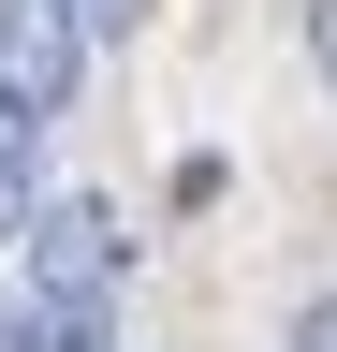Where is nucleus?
<instances>
[{
    "instance_id": "nucleus-1",
    "label": "nucleus",
    "mask_w": 337,
    "mask_h": 352,
    "mask_svg": "<svg viewBox=\"0 0 337 352\" xmlns=\"http://www.w3.org/2000/svg\"><path fill=\"white\" fill-rule=\"evenodd\" d=\"M30 294L45 308H103L117 294V206H89V191L30 206Z\"/></svg>"
},
{
    "instance_id": "nucleus-2",
    "label": "nucleus",
    "mask_w": 337,
    "mask_h": 352,
    "mask_svg": "<svg viewBox=\"0 0 337 352\" xmlns=\"http://www.w3.org/2000/svg\"><path fill=\"white\" fill-rule=\"evenodd\" d=\"M73 74H89V30H73L59 0H0V103H15L30 132L73 103Z\"/></svg>"
},
{
    "instance_id": "nucleus-3",
    "label": "nucleus",
    "mask_w": 337,
    "mask_h": 352,
    "mask_svg": "<svg viewBox=\"0 0 337 352\" xmlns=\"http://www.w3.org/2000/svg\"><path fill=\"white\" fill-rule=\"evenodd\" d=\"M30 206H45V132L0 103V235H30Z\"/></svg>"
},
{
    "instance_id": "nucleus-4",
    "label": "nucleus",
    "mask_w": 337,
    "mask_h": 352,
    "mask_svg": "<svg viewBox=\"0 0 337 352\" xmlns=\"http://www.w3.org/2000/svg\"><path fill=\"white\" fill-rule=\"evenodd\" d=\"M293 352H337V294H308V308H293Z\"/></svg>"
},
{
    "instance_id": "nucleus-5",
    "label": "nucleus",
    "mask_w": 337,
    "mask_h": 352,
    "mask_svg": "<svg viewBox=\"0 0 337 352\" xmlns=\"http://www.w3.org/2000/svg\"><path fill=\"white\" fill-rule=\"evenodd\" d=\"M59 15H73V30L103 44V30H132V0H59Z\"/></svg>"
},
{
    "instance_id": "nucleus-6",
    "label": "nucleus",
    "mask_w": 337,
    "mask_h": 352,
    "mask_svg": "<svg viewBox=\"0 0 337 352\" xmlns=\"http://www.w3.org/2000/svg\"><path fill=\"white\" fill-rule=\"evenodd\" d=\"M308 44H323V74H337V0H308Z\"/></svg>"
}]
</instances>
